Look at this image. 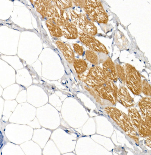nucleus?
Returning a JSON list of instances; mask_svg holds the SVG:
<instances>
[{
  "label": "nucleus",
  "mask_w": 151,
  "mask_h": 155,
  "mask_svg": "<svg viewBox=\"0 0 151 155\" xmlns=\"http://www.w3.org/2000/svg\"><path fill=\"white\" fill-rule=\"evenodd\" d=\"M104 110L127 135L133 140L136 143H139V135L125 113L111 107L105 108Z\"/></svg>",
  "instance_id": "nucleus-1"
},
{
  "label": "nucleus",
  "mask_w": 151,
  "mask_h": 155,
  "mask_svg": "<svg viewBox=\"0 0 151 155\" xmlns=\"http://www.w3.org/2000/svg\"><path fill=\"white\" fill-rule=\"evenodd\" d=\"M84 8L91 21L104 24H107L108 21V16L101 1H85Z\"/></svg>",
  "instance_id": "nucleus-2"
},
{
  "label": "nucleus",
  "mask_w": 151,
  "mask_h": 155,
  "mask_svg": "<svg viewBox=\"0 0 151 155\" xmlns=\"http://www.w3.org/2000/svg\"><path fill=\"white\" fill-rule=\"evenodd\" d=\"M125 68V82L127 88L134 95H139L142 92V81L140 74L130 64H126Z\"/></svg>",
  "instance_id": "nucleus-3"
},
{
  "label": "nucleus",
  "mask_w": 151,
  "mask_h": 155,
  "mask_svg": "<svg viewBox=\"0 0 151 155\" xmlns=\"http://www.w3.org/2000/svg\"><path fill=\"white\" fill-rule=\"evenodd\" d=\"M78 78L80 80L92 88L99 87L109 80L102 68L98 66L91 67L87 75L79 74Z\"/></svg>",
  "instance_id": "nucleus-4"
},
{
  "label": "nucleus",
  "mask_w": 151,
  "mask_h": 155,
  "mask_svg": "<svg viewBox=\"0 0 151 155\" xmlns=\"http://www.w3.org/2000/svg\"><path fill=\"white\" fill-rule=\"evenodd\" d=\"M72 23L81 29L83 32L88 35L95 36L98 33V28L92 21L84 14H78L73 9L69 10Z\"/></svg>",
  "instance_id": "nucleus-5"
},
{
  "label": "nucleus",
  "mask_w": 151,
  "mask_h": 155,
  "mask_svg": "<svg viewBox=\"0 0 151 155\" xmlns=\"http://www.w3.org/2000/svg\"><path fill=\"white\" fill-rule=\"evenodd\" d=\"M93 88L97 94L102 99L109 101L113 105L117 103L118 89L113 81L108 80L102 85Z\"/></svg>",
  "instance_id": "nucleus-6"
},
{
  "label": "nucleus",
  "mask_w": 151,
  "mask_h": 155,
  "mask_svg": "<svg viewBox=\"0 0 151 155\" xmlns=\"http://www.w3.org/2000/svg\"><path fill=\"white\" fill-rule=\"evenodd\" d=\"M80 41L91 51L108 54L109 51L105 45L94 36L83 32L79 33Z\"/></svg>",
  "instance_id": "nucleus-7"
},
{
  "label": "nucleus",
  "mask_w": 151,
  "mask_h": 155,
  "mask_svg": "<svg viewBox=\"0 0 151 155\" xmlns=\"http://www.w3.org/2000/svg\"><path fill=\"white\" fill-rule=\"evenodd\" d=\"M48 20L53 22L59 26H63L66 22L69 21V15L66 10L59 9L55 5H51L47 13Z\"/></svg>",
  "instance_id": "nucleus-8"
},
{
  "label": "nucleus",
  "mask_w": 151,
  "mask_h": 155,
  "mask_svg": "<svg viewBox=\"0 0 151 155\" xmlns=\"http://www.w3.org/2000/svg\"><path fill=\"white\" fill-rule=\"evenodd\" d=\"M117 101L126 108L131 107L135 104L133 98L131 96L127 88L124 87H122L118 90Z\"/></svg>",
  "instance_id": "nucleus-9"
},
{
  "label": "nucleus",
  "mask_w": 151,
  "mask_h": 155,
  "mask_svg": "<svg viewBox=\"0 0 151 155\" xmlns=\"http://www.w3.org/2000/svg\"><path fill=\"white\" fill-rule=\"evenodd\" d=\"M102 70L105 75L109 80L116 82L118 80L116 65L111 58L108 57L102 64Z\"/></svg>",
  "instance_id": "nucleus-10"
},
{
  "label": "nucleus",
  "mask_w": 151,
  "mask_h": 155,
  "mask_svg": "<svg viewBox=\"0 0 151 155\" xmlns=\"http://www.w3.org/2000/svg\"><path fill=\"white\" fill-rule=\"evenodd\" d=\"M55 44L62 52L66 60L69 63H73L75 59V56L74 51L71 46L69 44L59 41H56Z\"/></svg>",
  "instance_id": "nucleus-11"
},
{
  "label": "nucleus",
  "mask_w": 151,
  "mask_h": 155,
  "mask_svg": "<svg viewBox=\"0 0 151 155\" xmlns=\"http://www.w3.org/2000/svg\"><path fill=\"white\" fill-rule=\"evenodd\" d=\"M63 36L69 39H76L78 38L79 33L75 25L72 22L67 21L62 26Z\"/></svg>",
  "instance_id": "nucleus-12"
},
{
  "label": "nucleus",
  "mask_w": 151,
  "mask_h": 155,
  "mask_svg": "<svg viewBox=\"0 0 151 155\" xmlns=\"http://www.w3.org/2000/svg\"><path fill=\"white\" fill-rule=\"evenodd\" d=\"M138 135L143 138L146 137L151 135V117H143L138 129Z\"/></svg>",
  "instance_id": "nucleus-13"
},
{
  "label": "nucleus",
  "mask_w": 151,
  "mask_h": 155,
  "mask_svg": "<svg viewBox=\"0 0 151 155\" xmlns=\"http://www.w3.org/2000/svg\"><path fill=\"white\" fill-rule=\"evenodd\" d=\"M52 1L41 0L34 1V5L36 10L43 18L47 17V13L50 7L52 5Z\"/></svg>",
  "instance_id": "nucleus-14"
},
{
  "label": "nucleus",
  "mask_w": 151,
  "mask_h": 155,
  "mask_svg": "<svg viewBox=\"0 0 151 155\" xmlns=\"http://www.w3.org/2000/svg\"><path fill=\"white\" fill-rule=\"evenodd\" d=\"M140 109L144 117H151V99L150 97L143 98L138 103Z\"/></svg>",
  "instance_id": "nucleus-15"
},
{
  "label": "nucleus",
  "mask_w": 151,
  "mask_h": 155,
  "mask_svg": "<svg viewBox=\"0 0 151 155\" xmlns=\"http://www.w3.org/2000/svg\"><path fill=\"white\" fill-rule=\"evenodd\" d=\"M128 115L130 121L133 127L137 129L139 128L142 118L137 109L135 108H131L128 110Z\"/></svg>",
  "instance_id": "nucleus-16"
},
{
  "label": "nucleus",
  "mask_w": 151,
  "mask_h": 155,
  "mask_svg": "<svg viewBox=\"0 0 151 155\" xmlns=\"http://www.w3.org/2000/svg\"><path fill=\"white\" fill-rule=\"evenodd\" d=\"M46 24L51 35L57 38H59L63 36L62 29L53 22L47 20L46 22Z\"/></svg>",
  "instance_id": "nucleus-17"
},
{
  "label": "nucleus",
  "mask_w": 151,
  "mask_h": 155,
  "mask_svg": "<svg viewBox=\"0 0 151 155\" xmlns=\"http://www.w3.org/2000/svg\"><path fill=\"white\" fill-rule=\"evenodd\" d=\"M73 65L76 72L79 74L85 72L88 68L86 62L82 59H75L73 62Z\"/></svg>",
  "instance_id": "nucleus-18"
},
{
  "label": "nucleus",
  "mask_w": 151,
  "mask_h": 155,
  "mask_svg": "<svg viewBox=\"0 0 151 155\" xmlns=\"http://www.w3.org/2000/svg\"><path fill=\"white\" fill-rule=\"evenodd\" d=\"M85 57L87 60L93 64L98 66L99 64V58L95 51L88 50L85 51Z\"/></svg>",
  "instance_id": "nucleus-19"
},
{
  "label": "nucleus",
  "mask_w": 151,
  "mask_h": 155,
  "mask_svg": "<svg viewBox=\"0 0 151 155\" xmlns=\"http://www.w3.org/2000/svg\"><path fill=\"white\" fill-rule=\"evenodd\" d=\"M58 8L59 9L66 10L68 8H72L73 6L72 1L69 0H63V1H52Z\"/></svg>",
  "instance_id": "nucleus-20"
},
{
  "label": "nucleus",
  "mask_w": 151,
  "mask_h": 155,
  "mask_svg": "<svg viewBox=\"0 0 151 155\" xmlns=\"http://www.w3.org/2000/svg\"><path fill=\"white\" fill-rule=\"evenodd\" d=\"M116 68L117 77L124 84L126 81V72L124 68L120 64H116Z\"/></svg>",
  "instance_id": "nucleus-21"
},
{
  "label": "nucleus",
  "mask_w": 151,
  "mask_h": 155,
  "mask_svg": "<svg viewBox=\"0 0 151 155\" xmlns=\"http://www.w3.org/2000/svg\"><path fill=\"white\" fill-rule=\"evenodd\" d=\"M142 92L146 96H151V85L146 80L142 81Z\"/></svg>",
  "instance_id": "nucleus-22"
},
{
  "label": "nucleus",
  "mask_w": 151,
  "mask_h": 155,
  "mask_svg": "<svg viewBox=\"0 0 151 155\" xmlns=\"http://www.w3.org/2000/svg\"><path fill=\"white\" fill-rule=\"evenodd\" d=\"M73 46L75 51L77 54L80 56H82L83 52H84L82 46H80L79 44L76 43L73 44Z\"/></svg>",
  "instance_id": "nucleus-23"
},
{
  "label": "nucleus",
  "mask_w": 151,
  "mask_h": 155,
  "mask_svg": "<svg viewBox=\"0 0 151 155\" xmlns=\"http://www.w3.org/2000/svg\"><path fill=\"white\" fill-rule=\"evenodd\" d=\"M85 0H81V1H73L72 2L74 3L75 5L77 6H79L81 8H84L85 5Z\"/></svg>",
  "instance_id": "nucleus-24"
},
{
  "label": "nucleus",
  "mask_w": 151,
  "mask_h": 155,
  "mask_svg": "<svg viewBox=\"0 0 151 155\" xmlns=\"http://www.w3.org/2000/svg\"><path fill=\"white\" fill-rule=\"evenodd\" d=\"M147 138L146 139V145L149 147H151V135L146 137Z\"/></svg>",
  "instance_id": "nucleus-25"
}]
</instances>
